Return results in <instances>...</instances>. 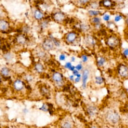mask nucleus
<instances>
[{
    "label": "nucleus",
    "instance_id": "26",
    "mask_svg": "<svg viewBox=\"0 0 128 128\" xmlns=\"http://www.w3.org/2000/svg\"><path fill=\"white\" fill-rule=\"evenodd\" d=\"M40 92L43 96H49V89L46 86H43L40 89Z\"/></svg>",
    "mask_w": 128,
    "mask_h": 128
},
{
    "label": "nucleus",
    "instance_id": "43",
    "mask_svg": "<svg viewBox=\"0 0 128 128\" xmlns=\"http://www.w3.org/2000/svg\"><path fill=\"white\" fill-rule=\"evenodd\" d=\"M72 73H73V75L75 76L76 75H77L78 74H79V71H78V70H77L76 69H75L74 71H72Z\"/></svg>",
    "mask_w": 128,
    "mask_h": 128
},
{
    "label": "nucleus",
    "instance_id": "10",
    "mask_svg": "<svg viewBox=\"0 0 128 128\" xmlns=\"http://www.w3.org/2000/svg\"><path fill=\"white\" fill-rule=\"evenodd\" d=\"M89 75H90V71L89 69H85L83 70L82 73V88L83 89H85L87 87V80L89 78Z\"/></svg>",
    "mask_w": 128,
    "mask_h": 128
},
{
    "label": "nucleus",
    "instance_id": "24",
    "mask_svg": "<svg viewBox=\"0 0 128 128\" xmlns=\"http://www.w3.org/2000/svg\"><path fill=\"white\" fill-rule=\"evenodd\" d=\"M48 38H50V39L51 40L52 42H53V44H54V45H55V47H59V46H60V42L59 40L57 39V38H55V37H54L52 35H49Z\"/></svg>",
    "mask_w": 128,
    "mask_h": 128
},
{
    "label": "nucleus",
    "instance_id": "25",
    "mask_svg": "<svg viewBox=\"0 0 128 128\" xmlns=\"http://www.w3.org/2000/svg\"><path fill=\"white\" fill-rule=\"evenodd\" d=\"M1 74L3 76L8 77L10 75V69L7 67H3L1 70Z\"/></svg>",
    "mask_w": 128,
    "mask_h": 128
},
{
    "label": "nucleus",
    "instance_id": "33",
    "mask_svg": "<svg viewBox=\"0 0 128 128\" xmlns=\"http://www.w3.org/2000/svg\"><path fill=\"white\" fill-rule=\"evenodd\" d=\"M110 16L108 14H104L103 15H102V19L104 21H109L110 19Z\"/></svg>",
    "mask_w": 128,
    "mask_h": 128
},
{
    "label": "nucleus",
    "instance_id": "42",
    "mask_svg": "<svg viewBox=\"0 0 128 128\" xmlns=\"http://www.w3.org/2000/svg\"><path fill=\"white\" fill-rule=\"evenodd\" d=\"M23 112L25 113V114H26V113H28V112H29V110L27 108H24L23 110Z\"/></svg>",
    "mask_w": 128,
    "mask_h": 128
},
{
    "label": "nucleus",
    "instance_id": "19",
    "mask_svg": "<svg viewBox=\"0 0 128 128\" xmlns=\"http://www.w3.org/2000/svg\"><path fill=\"white\" fill-rule=\"evenodd\" d=\"M36 55H37V56L38 57V58H41V59L42 60L46 59V57H47V56L46 51H45L44 50H43L42 49H40L39 51H38L37 52Z\"/></svg>",
    "mask_w": 128,
    "mask_h": 128
},
{
    "label": "nucleus",
    "instance_id": "17",
    "mask_svg": "<svg viewBox=\"0 0 128 128\" xmlns=\"http://www.w3.org/2000/svg\"><path fill=\"white\" fill-rule=\"evenodd\" d=\"M99 4H100V6L102 5L105 8H110L113 5V2L109 0H104V1H99Z\"/></svg>",
    "mask_w": 128,
    "mask_h": 128
},
{
    "label": "nucleus",
    "instance_id": "27",
    "mask_svg": "<svg viewBox=\"0 0 128 128\" xmlns=\"http://www.w3.org/2000/svg\"><path fill=\"white\" fill-rule=\"evenodd\" d=\"M89 6L93 10H96L100 7V4L97 1H92L89 3Z\"/></svg>",
    "mask_w": 128,
    "mask_h": 128
},
{
    "label": "nucleus",
    "instance_id": "49",
    "mask_svg": "<svg viewBox=\"0 0 128 128\" xmlns=\"http://www.w3.org/2000/svg\"><path fill=\"white\" fill-rule=\"evenodd\" d=\"M1 40H0V46H1Z\"/></svg>",
    "mask_w": 128,
    "mask_h": 128
},
{
    "label": "nucleus",
    "instance_id": "21",
    "mask_svg": "<svg viewBox=\"0 0 128 128\" xmlns=\"http://www.w3.org/2000/svg\"><path fill=\"white\" fill-rule=\"evenodd\" d=\"M101 13V11L97 10H89V12H88L89 15L92 17H97V15H100Z\"/></svg>",
    "mask_w": 128,
    "mask_h": 128
},
{
    "label": "nucleus",
    "instance_id": "35",
    "mask_svg": "<svg viewBox=\"0 0 128 128\" xmlns=\"http://www.w3.org/2000/svg\"><path fill=\"white\" fill-rule=\"evenodd\" d=\"M81 60H82V62L83 63H86L88 62L89 60V57H87L86 55H83L81 56Z\"/></svg>",
    "mask_w": 128,
    "mask_h": 128
},
{
    "label": "nucleus",
    "instance_id": "1",
    "mask_svg": "<svg viewBox=\"0 0 128 128\" xmlns=\"http://www.w3.org/2000/svg\"><path fill=\"white\" fill-rule=\"evenodd\" d=\"M105 119L106 121L111 124H117L120 121V116L117 112L113 110H110L106 113Z\"/></svg>",
    "mask_w": 128,
    "mask_h": 128
},
{
    "label": "nucleus",
    "instance_id": "41",
    "mask_svg": "<svg viewBox=\"0 0 128 128\" xmlns=\"http://www.w3.org/2000/svg\"><path fill=\"white\" fill-rule=\"evenodd\" d=\"M123 54L124 56H126V57L128 56V49H124V52H123Z\"/></svg>",
    "mask_w": 128,
    "mask_h": 128
},
{
    "label": "nucleus",
    "instance_id": "37",
    "mask_svg": "<svg viewBox=\"0 0 128 128\" xmlns=\"http://www.w3.org/2000/svg\"><path fill=\"white\" fill-rule=\"evenodd\" d=\"M75 69H76L77 70L79 71V70H81L83 69V65L80 63V64H78L76 67H75Z\"/></svg>",
    "mask_w": 128,
    "mask_h": 128
},
{
    "label": "nucleus",
    "instance_id": "5",
    "mask_svg": "<svg viewBox=\"0 0 128 128\" xmlns=\"http://www.w3.org/2000/svg\"><path fill=\"white\" fill-rule=\"evenodd\" d=\"M106 44L110 47L115 48V47H117L118 45L119 44V40L117 37L114 35H111L107 38Z\"/></svg>",
    "mask_w": 128,
    "mask_h": 128
},
{
    "label": "nucleus",
    "instance_id": "11",
    "mask_svg": "<svg viewBox=\"0 0 128 128\" xmlns=\"http://www.w3.org/2000/svg\"><path fill=\"white\" fill-rule=\"evenodd\" d=\"M15 40H16L18 44L23 46V45H25L27 43L28 37L25 34H19V35H17V37H15Z\"/></svg>",
    "mask_w": 128,
    "mask_h": 128
},
{
    "label": "nucleus",
    "instance_id": "28",
    "mask_svg": "<svg viewBox=\"0 0 128 128\" xmlns=\"http://www.w3.org/2000/svg\"><path fill=\"white\" fill-rule=\"evenodd\" d=\"M94 81H95V83H96V84H97V85H100L103 83L104 80V78H102V76H99L95 77Z\"/></svg>",
    "mask_w": 128,
    "mask_h": 128
},
{
    "label": "nucleus",
    "instance_id": "31",
    "mask_svg": "<svg viewBox=\"0 0 128 128\" xmlns=\"http://www.w3.org/2000/svg\"><path fill=\"white\" fill-rule=\"evenodd\" d=\"M25 79L28 83H31L33 81L34 77L33 76V75H32L31 74H28L26 75Z\"/></svg>",
    "mask_w": 128,
    "mask_h": 128
},
{
    "label": "nucleus",
    "instance_id": "18",
    "mask_svg": "<svg viewBox=\"0 0 128 128\" xmlns=\"http://www.w3.org/2000/svg\"><path fill=\"white\" fill-rule=\"evenodd\" d=\"M73 125L70 121H64L60 124V128H72Z\"/></svg>",
    "mask_w": 128,
    "mask_h": 128
},
{
    "label": "nucleus",
    "instance_id": "9",
    "mask_svg": "<svg viewBox=\"0 0 128 128\" xmlns=\"http://www.w3.org/2000/svg\"><path fill=\"white\" fill-rule=\"evenodd\" d=\"M84 40H85V44L87 46H94L96 44V39L93 35H86L85 38H84Z\"/></svg>",
    "mask_w": 128,
    "mask_h": 128
},
{
    "label": "nucleus",
    "instance_id": "14",
    "mask_svg": "<svg viewBox=\"0 0 128 128\" xmlns=\"http://www.w3.org/2000/svg\"><path fill=\"white\" fill-rule=\"evenodd\" d=\"M9 27L10 25L8 22L4 19H0V30L5 32L9 29Z\"/></svg>",
    "mask_w": 128,
    "mask_h": 128
},
{
    "label": "nucleus",
    "instance_id": "2",
    "mask_svg": "<svg viewBox=\"0 0 128 128\" xmlns=\"http://www.w3.org/2000/svg\"><path fill=\"white\" fill-rule=\"evenodd\" d=\"M52 80L58 87H62L64 83V78L62 74L58 71L54 72L52 74Z\"/></svg>",
    "mask_w": 128,
    "mask_h": 128
},
{
    "label": "nucleus",
    "instance_id": "50",
    "mask_svg": "<svg viewBox=\"0 0 128 128\" xmlns=\"http://www.w3.org/2000/svg\"></svg>",
    "mask_w": 128,
    "mask_h": 128
},
{
    "label": "nucleus",
    "instance_id": "20",
    "mask_svg": "<svg viewBox=\"0 0 128 128\" xmlns=\"http://www.w3.org/2000/svg\"><path fill=\"white\" fill-rule=\"evenodd\" d=\"M49 26V21L46 19L42 20L40 23V28H41L42 30H44L47 29Z\"/></svg>",
    "mask_w": 128,
    "mask_h": 128
},
{
    "label": "nucleus",
    "instance_id": "13",
    "mask_svg": "<svg viewBox=\"0 0 128 128\" xmlns=\"http://www.w3.org/2000/svg\"><path fill=\"white\" fill-rule=\"evenodd\" d=\"M119 74L123 78L128 76V67L124 65H121L119 68Z\"/></svg>",
    "mask_w": 128,
    "mask_h": 128
},
{
    "label": "nucleus",
    "instance_id": "4",
    "mask_svg": "<svg viewBox=\"0 0 128 128\" xmlns=\"http://www.w3.org/2000/svg\"><path fill=\"white\" fill-rule=\"evenodd\" d=\"M65 41L67 44H73L76 42V41L78 40V33L76 32H69L65 35Z\"/></svg>",
    "mask_w": 128,
    "mask_h": 128
},
{
    "label": "nucleus",
    "instance_id": "48",
    "mask_svg": "<svg viewBox=\"0 0 128 128\" xmlns=\"http://www.w3.org/2000/svg\"><path fill=\"white\" fill-rule=\"evenodd\" d=\"M1 76H0V82H1Z\"/></svg>",
    "mask_w": 128,
    "mask_h": 128
},
{
    "label": "nucleus",
    "instance_id": "40",
    "mask_svg": "<svg viewBox=\"0 0 128 128\" xmlns=\"http://www.w3.org/2000/svg\"><path fill=\"white\" fill-rule=\"evenodd\" d=\"M122 19V17L121 16V15H116L115 17L114 21L115 22H119V21H121Z\"/></svg>",
    "mask_w": 128,
    "mask_h": 128
},
{
    "label": "nucleus",
    "instance_id": "22",
    "mask_svg": "<svg viewBox=\"0 0 128 128\" xmlns=\"http://www.w3.org/2000/svg\"><path fill=\"white\" fill-rule=\"evenodd\" d=\"M106 62V60L104 57H100L97 58V64L99 67H101L105 64Z\"/></svg>",
    "mask_w": 128,
    "mask_h": 128
},
{
    "label": "nucleus",
    "instance_id": "8",
    "mask_svg": "<svg viewBox=\"0 0 128 128\" xmlns=\"http://www.w3.org/2000/svg\"><path fill=\"white\" fill-rule=\"evenodd\" d=\"M25 83L21 79H16L13 83V87L15 91L21 92L25 89Z\"/></svg>",
    "mask_w": 128,
    "mask_h": 128
},
{
    "label": "nucleus",
    "instance_id": "46",
    "mask_svg": "<svg viewBox=\"0 0 128 128\" xmlns=\"http://www.w3.org/2000/svg\"><path fill=\"white\" fill-rule=\"evenodd\" d=\"M76 61V58L74 57H71V62H74Z\"/></svg>",
    "mask_w": 128,
    "mask_h": 128
},
{
    "label": "nucleus",
    "instance_id": "16",
    "mask_svg": "<svg viewBox=\"0 0 128 128\" xmlns=\"http://www.w3.org/2000/svg\"><path fill=\"white\" fill-rule=\"evenodd\" d=\"M44 67L41 63H36L34 65V70L37 72V73H42L44 71Z\"/></svg>",
    "mask_w": 128,
    "mask_h": 128
},
{
    "label": "nucleus",
    "instance_id": "47",
    "mask_svg": "<svg viewBox=\"0 0 128 128\" xmlns=\"http://www.w3.org/2000/svg\"><path fill=\"white\" fill-rule=\"evenodd\" d=\"M126 23H127V25H128V18H127L126 19Z\"/></svg>",
    "mask_w": 128,
    "mask_h": 128
},
{
    "label": "nucleus",
    "instance_id": "45",
    "mask_svg": "<svg viewBox=\"0 0 128 128\" xmlns=\"http://www.w3.org/2000/svg\"><path fill=\"white\" fill-rule=\"evenodd\" d=\"M89 128H98L97 126L93 124V125H90V126L89 127Z\"/></svg>",
    "mask_w": 128,
    "mask_h": 128
},
{
    "label": "nucleus",
    "instance_id": "6",
    "mask_svg": "<svg viewBox=\"0 0 128 128\" xmlns=\"http://www.w3.org/2000/svg\"><path fill=\"white\" fill-rule=\"evenodd\" d=\"M52 18L53 19L55 22L60 23L64 22L66 19V16L65 14H64V12L58 11V12H55L53 14Z\"/></svg>",
    "mask_w": 128,
    "mask_h": 128
},
{
    "label": "nucleus",
    "instance_id": "23",
    "mask_svg": "<svg viewBox=\"0 0 128 128\" xmlns=\"http://www.w3.org/2000/svg\"><path fill=\"white\" fill-rule=\"evenodd\" d=\"M90 22L94 26L97 25H99V24H101V18L99 17H92V19H90Z\"/></svg>",
    "mask_w": 128,
    "mask_h": 128
},
{
    "label": "nucleus",
    "instance_id": "36",
    "mask_svg": "<svg viewBox=\"0 0 128 128\" xmlns=\"http://www.w3.org/2000/svg\"><path fill=\"white\" fill-rule=\"evenodd\" d=\"M78 2L79 5H83V6L87 5V4H89V3H90L89 1H78Z\"/></svg>",
    "mask_w": 128,
    "mask_h": 128
},
{
    "label": "nucleus",
    "instance_id": "39",
    "mask_svg": "<svg viewBox=\"0 0 128 128\" xmlns=\"http://www.w3.org/2000/svg\"><path fill=\"white\" fill-rule=\"evenodd\" d=\"M66 59V56L65 54H61L59 56V60L60 61H64Z\"/></svg>",
    "mask_w": 128,
    "mask_h": 128
},
{
    "label": "nucleus",
    "instance_id": "12",
    "mask_svg": "<svg viewBox=\"0 0 128 128\" xmlns=\"http://www.w3.org/2000/svg\"><path fill=\"white\" fill-rule=\"evenodd\" d=\"M33 15L34 19L37 21H42L44 18V14L38 8H37L33 11Z\"/></svg>",
    "mask_w": 128,
    "mask_h": 128
},
{
    "label": "nucleus",
    "instance_id": "7",
    "mask_svg": "<svg viewBox=\"0 0 128 128\" xmlns=\"http://www.w3.org/2000/svg\"><path fill=\"white\" fill-rule=\"evenodd\" d=\"M87 111L90 117H95L97 115L99 110H98L97 107L96 106L93 105V104H90L87 107Z\"/></svg>",
    "mask_w": 128,
    "mask_h": 128
},
{
    "label": "nucleus",
    "instance_id": "32",
    "mask_svg": "<svg viewBox=\"0 0 128 128\" xmlns=\"http://www.w3.org/2000/svg\"><path fill=\"white\" fill-rule=\"evenodd\" d=\"M40 110L41 111H44V112H47V111H49V108H48V106L46 104H43L42 106L40 108Z\"/></svg>",
    "mask_w": 128,
    "mask_h": 128
},
{
    "label": "nucleus",
    "instance_id": "30",
    "mask_svg": "<svg viewBox=\"0 0 128 128\" xmlns=\"http://www.w3.org/2000/svg\"><path fill=\"white\" fill-rule=\"evenodd\" d=\"M21 32H23L25 35H26V34H28V33H30V27L27 25H25V26H23V28H21Z\"/></svg>",
    "mask_w": 128,
    "mask_h": 128
},
{
    "label": "nucleus",
    "instance_id": "34",
    "mask_svg": "<svg viewBox=\"0 0 128 128\" xmlns=\"http://www.w3.org/2000/svg\"><path fill=\"white\" fill-rule=\"evenodd\" d=\"M75 76L76 77V78H75L74 80V83H79V81H81V75L79 73V74H78L77 75H76Z\"/></svg>",
    "mask_w": 128,
    "mask_h": 128
},
{
    "label": "nucleus",
    "instance_id": "3",
    "mask_svg": "<svg viewBox=\"0 0 128 128\" xmlns=\"http://www.w3.org/2000/svg\"><path fill=\"white\" fill-rule=\"evenodd\" d=\"M42 49L45 51H50L55 49V45L51 40L49 38H46L43 40L42 42Z\"/></svg>",
    "mask_w": 128,
    "mask_h": 128
},
{
    "label": "nucleus",
    "instance_id": "29",
    "mask_svg": "<svg viewBox=\"0 0 128 128\" xmlns=\"http://www.w3.org/2000/svg\"><path fill=\"white\" fill-rule=\"evenodd\" d=\"M4 58H5L6 60H7V61H11L13 59V58H14V56H13L12 53H10V52H7L6 53H5V55H4Z\"/></svg>",
    "mask_w": 128,
    "mask_h": 128
},
{
    "label": "nucleus",
    "instance_id": "44",
    "mask_svg": "<svg viewBox=\"0 0 128 128\" xmlns=\"http://www.w3.org/2000/svg\"><path fill=\"white\" fill-rule=\"evenodd\" d=\"M74 76L72 74V75H70V76H69V78L70 81H74Z\"/></svg>",
    "mask_w": 128,
    "mask_h": 128
},
{
    "label": "nucleus",
    "instance_id": "38",
    "mask_svg": "<svg viewBox=\"0 0 128 128\" xmlns=\"http://www.w3.org/2000/svg\"><path fill=\"white\" fill-rule=\"evenodd\" d=\"M72 64L70 62H67L65 64V65H64V67L65 68V69H70V68L72 67Z\"/></svg>",
    "mask_w": 128,
    "mask_h": 128
},
{
    "label": "nucleus",
    "instance_id": "15",
    "mask_svg": "<svg viewBox=\"0 0 128 128\" xmlns=\"http://www.w3.org/2000/svg\"><path fill=\"white\" fill-rule=\"evenodd\" d=\"M78 28L80 32L87 33L90 30V26L87 23H79V24H78Z\"/></svg>",
    "mask_w": 128,
    "mask_h": 128
}]
</instances>
